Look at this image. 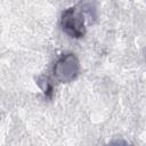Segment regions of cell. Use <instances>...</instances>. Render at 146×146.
I'll return each mask as SVG.
<instances>
[{
	"label": "cell",
	"instance_id": "cell-4",
	"mask_svg": "<svg viewBox=\"0 0 146 146\" xmlns=\"http://www.w3.org/2000/svg\"><path fill=\"white\" fill-rule=\"evenodd\" d=\"M108 146H129L124 140H122V139H115V140H113Z\"/></svg>",
	"mask_w": 146,
	"mask_h": 146
},
{
	"label": "cell",
	"instance_id": "cell-3",
	"mask_svg": "<svg viewBox=\"0 0 146 146\" xmlns=\"http://www.w3.org/2000/svg\"><path fill=\"white\" fill-rule=\"evenodd\" d=\"M39 81H41V80H39ZM41 82H43V84L39 83V86L43 89L44 95H46L47 97H51V94H52V84L49 82V80H48L47 78H46L43 81H41Z\"/></svg>",
	"mask_w": 146,
	"mask_h": 146
},
{
	"label": "cell",
	"instance_id": "cell-1",
	"mask_svg": "<svg viewBox=\"0 0 146 146\" xmlns=\"http://www.w3.org/2000/svg\"><path fill=\"white\" fill-rule=\"evenodd\" d=\"M60 26L62 30L71 38H82L86 33L83 3H79L74 7L64 10L60 18Z\"/></svg>",
	"mask_w": 146,
	"mask_h": 146
},
{
	"label": "cell",
	"instance_id": "cell-2",
	"mask_svg": "<svg viewBox=\"0 0 146 146\" xmlns=\"http://www.w3.org/2000/svg\"><path fill=\"white\" fill-rule=\"evenodd\" d=\"M80 63L74 54L63 55L54 66V75L62 83L72 82L79 74Z\"/></svg>",
	"mask_w": 146,
	"mask_h": 146
}]
</instances>
